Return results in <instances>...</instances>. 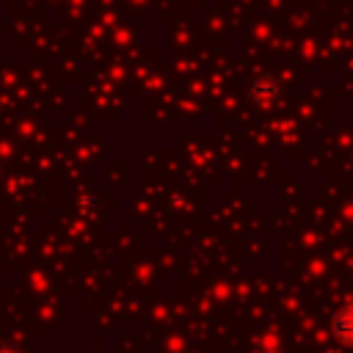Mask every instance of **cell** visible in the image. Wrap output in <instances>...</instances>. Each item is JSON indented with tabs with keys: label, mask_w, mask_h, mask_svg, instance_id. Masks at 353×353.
<instances>
[{
	"label": "cell",
	"mask_w": 353,
	"mask_h": 353,
	"mask_svg": "<svg viewBox=\"0 0 353 353\" xmlns=\"http://www.w3.org/2000/svg\"><path fill=\"white\" fill-rule=\"evenodd\" d=\"M331 336L339 345L353 347V306H345V309L334 312V317H331Z\"/></svg>",
	"instance_id": "obj_1"
},
{
	"label": "cell",
	"mask_w": 353,
	"mask_h": 353,
	"mask_svg": "<svg viewBox=\"0 0 353 353\" xmlns=\"http://www.w3.org/2000/svg\"><path fill=\"white\" fill-rule=\"evenodd\" d=\"M279 91H281L279 83H276L273 77H268V74H262V77H256V80L251 83V97L259 99V102H270V99H276Z\"/></svg>",
	"instance_id": "obj_2"
}]
</instances>
